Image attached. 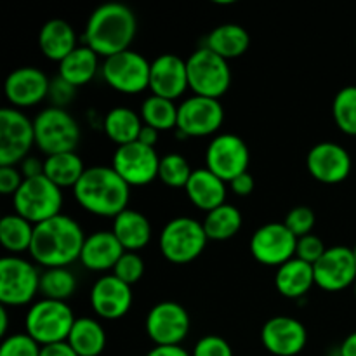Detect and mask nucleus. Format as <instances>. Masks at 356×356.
Masks as SVG:
<instances>
[{
	"label": "nucleus",
	"instance_id": "obj_1",
	"mask_svg": "<svg viewBox=\"0 0 356 356\" xmlns=\"http://www.w3.org/2000/svg\"><path fill=\"white\" fill-rule=\"evenodd\" d=\"M86 235L73 218L59 214L35 225L30 256L37 264L49 268H68L80 261Z\"/></svg>",
	"mask_w": 356,
	"mask_h": 356
},
{
	"label": "nucleus",
	"instance_id": "obj_2",
	"mask_svg": "<svg viewBox=\"0 0 356 356\" xmlns=\"http://www.w3.org/2000/svg\"><path fill=\"white\" fill-rule=\"evenodd\" d=\"M138 33V17L125 3L110 2L96 7L83 31V42L104 59L131 49Z\"/></svg>",
	"mask_w": 356,
	"mask_h": 356
},
{
	"label": "nucleus",
	"instance_id": "obj_3",
	"mask_svg": "<svg viewBox=\"0 0 356 356\" xmlns=\"http://www.w3.org/2000/svg\"><path fill=\"white\" fill-rule=\"evenodd\" d=\"M73 197L80 207L99 218H117L129 209L131 186L115 172L113 167H87L73 188Z\"/></svg>",
	"mask_w": 356,
	"mask_h": 356
},
{
	"label": "nucleus",
	"instance_id": "obj_4",
	"mask_svg": "<svg viewBox=\"0 0 356 356\" xmlns=\"http://www.w3.org/2000/svg\"><path fill=\"white\" fill-rule=\"evenodd\" d=\"M75 320L72 308L66 302L40 299L28 309L24 329L35 343L44 348L49 344L66 343Z\"/></svg>",
	"mask_w": 356,
	"mask_h": 356
},
{
	"label": "nucleus",
	"instance_id": "obj_5",
	"mask_svg": "<svg viewBox=\"0 0 356 356\" xmlns=\"http://www.w3.org/2000/svg\"><path fill=\"white\" fill-rule=\"evenodd\" d=\"M207 242L209 238L202 222L188 216H179L170 219L162 228L159 249L169 263L188 264L202 256Z\"/></svg>",
	"mask_w": 356,
	"mask_h": 356
},
{
	"label": "nucleus",
	"instance_id": "obj_6",
	"mask_svg": "<svg viewBox=\"0 0 356 356\" xmlns=\"http://www.w3.org/2000/svg\"><path fill=\"white\" fill-rule=\"evenodd\" d=\"M35 146L45 156L75 152L80 143V125L63 108L49 106L33 118Z\"/></svg>",
	"mask_w": 356,
	"mask_h": 356
},
{
	"label": "nucleus",
	"instance_id": "obj_7",
	"mask_svg": "<svg viewBox=\"0 0 356 356\" xmlns=\"http://www.w3.org/2000/svg\"><path fill=\"white\" fill-rule=\"evenodd\" d=\"M186 68L188 83L195 96L219 99L232 86L229 63L205 45L188 56Z\"/></svg>",
	"mask_w": 356,
	"mask_h": 356
},
{
	"label": "nucleus",
	"instance_id": "obj_8",
	"mask_svg": "<svg viewBox=\"0 0 356 356\" xmlns=\"http://www.w3.org/2000/svg\"><path fill=\"white\" fill-rule=\"evenodd\" d=\"M13 205L16 214L30 221L31 225H40L47 219L61 214L63 193L45 176L24 179L19 190L14 193Z\"/></svg>",
	"mask_w": 356,
	"mask_h": 356
},
{
	"label": "nucleus",
	"instance_id": "obj_9",
	"mask_svg": "<svg viewBox=\"0 0 356 356\" xmlns=\"http://www.w3.org/2000/svg\"><path fill=\"white\" fill-rule=\"evenodd\" d=\"M40 277L33 263L19 256L0 259V302L3 306H26L40 292Z\"/></svg>",
	"mask_w": 356,
	"mask_h": 356
},
{
	"label": "nucleus",
	"instance_id": "obj_10",
	"mask_svg": "<svg viewBox=\"0 0 356 356\" xmlns=\"http://www.w3.org/2000/svg\"><path fill=\"white\" fill-rule=\"evenodd\" d=\"M149 70L152 61L141 52L127 49L110 56L101 65V75L111 89L122 94H139L149 89Z\"/></svg>",
	"mask_w": 356,
	"mask_h": 356
},
{
	"label": "nucleus",
	"instance_id": "obj_11",
	"mask_svg": "<svg viewBox=\"0 0 356 356\" xmlns=\"http://www.w3.org/2000/svg\"><path fill=\"white\" fill-rule=\"evenodd\" d=\"M35 145L33 120L21 110L6 106L0 110V167H14L30 156Z\"/></svg>",
	"mask_w": 356,
	"mask_h": 356
},
{
	"label": "nucleus",
	"instance_id": "obj_12",
	"mask_svg": "<svg viewBox=\"0 0 356 356\" xmlns=\"http://www.w3.org/2000/svg\"><path fill=\"white\" fill-rule=\"evenodd\" d=\"M190 313L176 301H162L146 315L145 330L155 346H181L190 334Z\"/></svg>",
	"mask_w": 356,
	"mask_h": 356
},
{
	"label": "nucleus",
	"instance_id": "obj_13",
	"mask_svg": "<svg viewBox=\"0 0 356 356\" xmlns=\"http://www.w3.org/2000/svg\"><path fill=\"white\" fill-rule=\"evenodd\" d=\"M249 163V146L240 136L232 132L216 136L205 149V167L225 183H232L240 174L247 172Z\"/></svg>",
	"mask_w": 356,
	"mask_h": 356
},
{
	"label": "nucleus",
	"instance_id": "obj_14",
	"mask_svg": "<svg viewBox=\"0 0 356 356\" xmlns=\"http://www.w3.org/2000/svg\"><path fill=\"white\" fill-rule=\"evenodd\" d=\"M225 108L221 101L191 96L177 106V134L181 138H204L221 129Z\"/></svg>",
	"mask_w": 356,
	"mask_h": 356
},
{
	"label": "nucleus",
	"instance_id": "obj_15",
	"mask_svg": "<svg viewBox=\"0 0 356 356\" xmlns=\"http://www.w3.org/2000/svg\"><path fill=\"white\" fill-rule=\"evenodd\" d=\"M249 247L257 263L280 268L296 257L298 236L284 222H266L254 232Z\"/></svg>",
	"mask_w": 356,
	"mask_h": 356
},
{
	"label": "nucleus",
	"instance_id": "obj_16",
	"mask_svg": "<svg viewBox=\"0 0 356 356\" xmlns=\"http://www.w3.org/2000/svg\"><path fill=\"white\" fill-rule=\"evenodd\" d=\"M111 167L129 186H146L159 177L160 156L155 148L136 141L115 149Z\"/></svg>",
	"mask_w": 356,
	"mask_h": 356
},
{
	"label": "nucleus",
	"instance_id": "obj_17",
	"mask_svg": "<svg viewBox=\"0 0 356 356\" xmlns=\"http://www.w3.org/2000/svg\"><path fill=\"white\" fill-rule=\"evenodd\" d=\"M315 285L325 292H341L356 282V261L353 249L346 245H334L325 250L313 264Z\"/></svg>",
	"mask_w": 356,
	"mask_h": 356
},
{
	"label": "nucleus",
	"instance_id": "obj_18",
	"mask_svg": "<svg viewBox=\"0 0 356 356\" xmlns=\"http://www.w3.org/2000/svg\"><path fill=\"white\" fill-rule=\"evenodd\" d=\"M306 167L313 179L322 184H339L351 174V155L344 146L332 141H322L306 155Z\"/></svg>",
	"mask_w": 356,
	"mask_h": 356
},
{
	"label": "nucleus",
	"instance_id": "obj_19",
	"mask_svg": "<svg viewBox=\"0 0 356 356\" xmlns=\"http://www.w3.org/2000/svg\"><path fill=\"white\" fill-rule=\"evenodd\" d=\"M261 343L273 356H298L308 344V329L292 316H273L261 329Z\"/></svg>",
	"mask_w": 356,
	"mask_h": 356
},
{
	"label": "nucleus",
	"instance_id": "obj_20",
	"mask_svg": "<svg viewBox=\"0 0 356 356\" xmlns=\"http://www.w3.org/2000/svg\"><path fill=\"white\" fill-rule=\"evenodd\" d=\"M132 287L111 275L97 278L90 289V308L99 318L118 320L129 313L132 306Z\"/></svg>",
	"mask_w": 356,
	"mask_h": 356
},
{
	"label": "nucleus",
	"instance_id": "obj_21",
	"mask_svg": "<svg viewBox=\"0 0 356 356\" xmlns=\"http://www.w3.org/2000/svg\"><path fill=\"white\" fill-rule=\"evenodd\" d=\"M51 80L37 66H21L7 75L3 92L13 108H31L49 94Z\"/></svg>",
	"mask_w": 356,
	"mask_h": 356
},
{
	"label": "nucleus",
	"instance_id": "obj_22",
	"mask_svg": "<svg viewBox=\"0 0 356 356\" xmlns=\"http://www.w3.org/2000/svg\"><path fill=\"white\" fill-rule=\"evenodd\" d=\"M186 89H190L186 59L172 52L156 56L149 70V90L153 96L176 101Z\"/></svg>",
	"mask_w": 356,
	"mask_h": 356
},
{
	"label": "nucleus",
	"instance_id": "obj_23",
	"mask_svg": "<svg viewBox=\"0 0 356 356\" xmlns=\"http://www.w3.org/2000/svg\"><path fill=\"white\" fill-rule=\"evenodd\" d=\"M125 249L113 232H94L86 236L80 263L90 271H113Z\"/></svg>",
	"mask_w": 356,
	"mask_h": 356
},
{
	"label": "nucleus",
	"instance_id": "obj_24",
	"mask_svg": "<svg viewBox=\"0 0 356 356\" xmlns=\"http://www.w3.org/2000/svg\"><path fill=\"white\" fill-rule=\"evenodd\" d=\"M184 191H186L188 198L195 207L211 212L226 204L228 188H226L225 181L219 179L207 167H204V169L193 170Z\"/></svg>",
	"mask_w": 356,
	"mask_h": 356
},
{
	"label": "nucleus",
	"instance_id": "obj_25",
	"mask_svg": "<svg viewBox=\"0 0 356 356\" xmlns=\"http://www.w3.org/2000/svg\"><path fill=\"white\" fill-rule=\"evenodd\" d=\"M38 47L45 58L61 63L79 47L75 30L65 19H49L38 31Z\"/></svg>",
	"mask_w": 356,
	"mask_h": 356
},
{
	"label": "nucleus",
	"instance_id": "obj_26",
	"mask_svg": "<svg viewBox=\"0 0 356 356\" xmlns=\"http://www.w3.org/2000/svg\"><path fill=\"white\" fill-rule=\"evenodd\" d=\"M313 285H315L313 264L294 257V259L287 261L280 268H277L275 287H277L278 294H282L284 298L298 301L312 291Z\"/></svg>",
	"mask_w": 356,
	"mask_h": 356
},
{
	"label": "nucleus",
	"instance_id": "obj_27",
	"mask_svg": "<svg viewBox=\"0 0 356 356\" xmlns=\"http://www.w3.org/2000/svg\"><path fill=\"white\" fill-rule=\"evenodd\" d=\"M111 232L127 252H138L145 249L152 240V225L148 218L132 209H125L113 219Z\"/></svg>",
	"mask_w": 356,
	"mask_h": 356
},
{
	"label": "nucleus",
	"instance_id": "obj_28",
	"mask_svg": "<svg viewBox=\"0 0 356 356\" xmlns=\"http://www.w3.org/2000/svg\"><path fill=\"white\" fill-rule=\"evenodd\" d=\"M205 47H209L212 52L229 61V59L240 58L242 54H245L247 49L250 47V35L242 24H219L207 35Z\"/></svg>",
	"mask_w": 356,
	"mask_h": 356
},
{
	"label": "nucleus",
	"instance_id": "obj_29",
	"mask_svg": "<svg viewBox=\"0 0 356 356\" xmlns=\"http://www.w3.org/2000/svg\"><path fill=\"white\" fill-rule=\"evenodd\" d=\"M99 70V56L89 45H79L59 63V76L75 89L86 86Z\"/></svg>",
	"mask_w": 356,
	"mask_h": 356
},
{
	"label": "nucleus",
	"instance_id": "obj_30",
	"mask_svg": "<svg viewBox=\"0 0 356 356\" xmlns=\"http://www.w3.org/2000/svg\"><path fill=\"white\" fill-rule=\"evenodd\" d=\"M143 125L141 115L127 106L111 108L103 120L104 134L118 146L138 141Z\"/></svg>",
	"mask_w": 356,
	"mask_h": 356
},
{
	"label": "nucleus",
	"instance_id": "obj_31",
	"mask_svg": "<svg viewBox=\"0 0 356 356\" xmlns=\"http://www.w3.org/2000/svg\"><path fill=\"white\" fill-rule=\"evenodd\" d=\"M66 343L79 356H99L106 348V332L97 320L80 316L73 323Z\"/></svg>",
	"mask_w": 356,
	"mask_h": 356
},
{
	"label": "nucleus",
	"instance_id": "obj_32",
	"mask_svg": "<svg viewBox=\"0 0 356 356\" xmlns=\"http://www.w3.org/2000/svg\"><path fill=\"white\" fill-rule=\"evenodd\" d=\"M86 169L83 160L75 152L58 153V155L45 156L44 160V176L61 190L63 188H75Z\"/></svg>",
	"mask_w": 356,
	"mask_h": 356
},
{
	"label": "nucleus",
	"instance_id": "obj_33",
	"mask_svg": "<svg viewBox=\"0 0 356 356\" xmlns=\"http://www.w3.org/2000/svg\"><path fill=\"white\" fill-rule=\"evenodd\" d=\"M35 225L21 218L19 214H7L0 219V243L10 256H19L30 252L31 240H33Z\"/></svg>",
	"mask_w": 356,
	"mask_h": 356
},
{
	"label": "nucleus",
	"instance_id": "obj_34",
	"mask_svg": "<svg viewBox=\"0 0 356 356\" xmlns=\"http://www.w3.org/2000/svg\"><path fill=\"white\" fill-rule=\"evenodd\" d=\"M204 229L209 240L225 242L233 238L242 229L243 218L238 209L232 204H222L221 207L207 212L204 219Z\"/></svg>",
	"mask_w": 356,
	"mask_h": 356
},
{
	"label": "nucleus",
	"instance_id": "obj_35",
	"mask_svg": "<svg viewBox=\"0 0 356 356\" xmlns=\"http://www.w3.org/2000/svg\"><path fill=\"white\" fill-rule=\"evenodd\" d=\"M139 115H141L143 124L156 129L159 132L177 127V106L170 99H163L152 94L143 101Z\"/></svg>",
	"mask_w": 356,
	"mask_h": 356
},
{
	"label": "nucleus",
	"instance_id": "obj_36",
	"mask_svg": "<svg viewBox=\"0 0 356 356\" xmlns=\"http://www.w3.org/2000/svg\"><path fill=\"white\" fill-rule=\"evenodd\" d=\"M76 291V278L68 268H49L40 277V292L44 299L63 301L72 298Z\"/></svg>",
	"mask_w": 356,
	"mask_h": 356
},
{
	"label": "nucleus",
	"instance_id": "obj_37",
	"mask_svg": "<svg viewBox=\"0 0 356 356\" xmlns=\"http://www.w3.org/2000/svg\"><path fill=\"white\" fill-rule=\"evenodd\" d=\"M332 117L339 131L356 136V86H346L332 101Z\"/></svg>",
	"mask_w": 356,
	"mask_h": 356
},
{
	"label": "nucleus",
	"instance_id": "obj_38",
	"mask_svg": "<svg viewBox=\"0 0 356 356\" xmlns=\"http://www.w3.org/2000/svg\"><path fill=\"white\" fill-rule=\"evenodd\" d=\"M193 169L179 153H167L160 159L159 179L169 188H186Z\"/></svg>",
	"mask_w": 356,
	"mask_h": 356
},
{
	"label": "nucleus",
	"instance_id": "obj_39",
	"mask_svg": "<svg viewBox=\"0 0 356 356\" xmlns=\"http://www.w3.org/2000/svg\"><path fill=\"white\" fill-rule=\"evenodd\" d=\"M42 346L35 343L26 332L10 334L0 344V356H40Z\"/></svg>",
	"mask_w": 356,
	"mask_h": 356
},
{
	"label": "nucleus",
	"instance_id": "obj_40",
	"mask_svg": "<svg viewBox=\"0 0 356 356\" xmlns=\"http://www.w3.org/2000/svg\"><path fill=\"white\" fill-rule=\"evenodd\" d=\"M113 275L132 287L145 275V261L138 252H127L125 250L120 259H118L117 266L113 268Z\"/></svg>",
	"mask_w": 356,
	"mask_h": 356
},
{
	"label": "nucleus",
	"instance_id": "obj_41",
	"mask_svg": "<svg viewBox=\"0 0 356 356\" xmlns=\"http://www.w3.org/2000/svg\"><path fill=\"white\" fill-rule=\"evenodd\" d=\"M315 222H316V216L313 212L312 207L308 205H298V207L291 209L285 216V221L284 225L294 233L298 238L306 235H312V229L315 228Z\"/></svg>",
	"mask_w": 356,
	"mask_h": 356
},
{
	"label": "nucleus",
	"instance_id": "obj_42",
	"mask_svg": "<svg viewBox=\"0 0 356 356\" xmlns=\"http://www.w3.org/2000/svg\"><path fill=\"white\" fill-rule=\"evenodd\" d=\"M191 356H235L233 355V348L229 346L228 341L225 337L218 336V334H207V336L200 337L193 348Z\"/></svg>",
	"mask_w": 356,
	"mask_h": 356
},
{
	"label": "nucleus",
	"instance_id": "obj_43",
	"mask_svg": "<svg viewBox=\"0 0 356 356\" xmlns=\"http://www.w3.org/2000/svg\"><path fill=\"white\" fill-rule=\"evenodd\" d=\"M327 247L323 245V242L320 240V236L316 235H306L298 238V247H296V257L305 263L315 264L320 257L325 254Z\"/></svg>",
	"mask_w": 356,
	"mask_h": 356
},
{
	"label": "nucleus",
	"instance_id": "obj_44",
	"mask_svg": "<svg viewBox=\"0 0 356 356\" xmlns=\"http://www.w3.org/2000/svg\"><path fill=\"white\" fill-rule=\"evenodd\" d=\"M75 94H76L75 87L70 86V83L66 82V80H63L59 75L51 80V86H49V94H47V97L51 99V106L66 110V106L72 103Z\"/></svg>",
	"mask_w": 356,
	"mask_h": 356
},
{
	"label": "nucleus",
	"instance_id": "obj_45",
	"mask_svg": "<svg viewBox=\"0 0 356 356\" xmlns=\"http://www.w3.org/2000/svg\"><path fill=\"white\" fill-rule=\"evenodd\" d=\"M24 177L16 167H0V193L13 195L19 190Z\"/></svg>",
	"mask_w": 356,
	"mask_h": 356
},
{
	"label": "nucleus",
	"instance_id": "obj_46",
	"mask_svg": "<svg viewBox=\"0 0 356 356\" xmlns=\"http://www.w3.org/2000/svg\"><path fill=\"white\" fill-rule=\"evenodd\" d=\"M229 188H232L233 193L238 195V197H249V195L254 191L252 174H250L249 170L243 174H240L238 177H235V179L229 183Z\"/></svg>",
	"mask_w": 356,
	"mask_h": 356
},
{
	"label": "nucleus",
	"instance_id": "obj_47",
	"mask_svg": "<svg viewBox=\"0 0 356 356\" xmlns=\"http://www.w3.org/2000/svg\"><path fill=\"white\" fill-rule=\"evenodd\" d=\"M21 174H23L24 179H31V177L44 176V162L38 160L37 156H26V159L21 162Z\"/></svg>",
	"mask_w": 356,
	"mask_h": 356
},
{
	"label": "nucleus",
	"instance_id": "obj_48",
	"mask_svg": "<svg viewBox=\"0 0 356 356\" xmlns=\"http://www.w3.org/2000/svg\"><path fill=\"white\" fill-rule=\"evenodd\" d=\"M40 356H79L68 343L49 344L40 350Z\"/></svg>",
	"mask_w": 356,
	"mask_h": 356
},
{
	"label": "nucleus",
	"instance_id": "obj_49",
	"mask_svg": "<svg viewBox=\"0 0 356 356\" xmlns=\"http://www.w3.org/2000/svg\"><path fill=\"white\" fill-rule=\"evenodd\" d=\"M146 356H191L181 346H155L146 353Z\"/></svg>",
	"mask_w": 356,
	"mask_h": 356
},
{
	"label": "nucleus",
	"instance_id": "obj_50",
	"mask_svg": "<svg viewBox=\"0 0 356 356\" xmlns=\"http://www.w3.org/2000/svg\"><path fill=\"white\" fill-rule=\"evenodd\" d=\"M138 141L143 143V145L155 148L156 141H159V131H156V129H153V127H149V125H143L141 132H139Z\"/></svg>",
	"mask_w": 356,
	"mask_h": 356
},
{
	"label": "nucleus",
	"instance_id": "obj_51",
	"mask_svg": "<svg viewBox=\"0 0 356 356\" xmlns=\"http://www.w3.org/2000/svg\"><path fill=\"white\" fill-rule=\"evenodd\" d=\"M339 356H356V330L341 343Z\"/></svg>",
	"mask_w": 356,
	"mask_h": 356
},
{
	"label": "nucleus",
	"instance_id": "obj_52",
	"mask_svg": "<svg viewBox=\"0 0 356 356\" xmlns=\"http://www.w3.org/2000/svg\"><path fill=\"white\" fill-rule=\"evenodd\" d=\"M7 327H9V313L7 306H0V336L7 337Z\"/></svg>",
	"mask_w": 356,
	"mask_h": 356
},
{
	"label": "nucleus",
	"instance_id": "obj_53",
	"mask_svg": "<svg viewBox=\"0 0 356 356\" xmlns=\"http://www.w3.org/2000/svg\"><path fill=\"white\" fill-rule=\"evenodd\" d=\"M353 256H355V261H356V245L353 247Z\"/></svg>",
	"mask_w": 356,
	"mask_h": 356
},
{
	"label": "nucleus",
	"instance_id": "obj_54",
	"mask_svg": "<svg viewBox=\"0 0 356 356\" xmlns=\"http://www.w3.org/2000/svg\"><path fill=\"white\" fill-rule=\"evenodd\" d=\"M353 287H355V298H356V282H355V285H353Z\"/></svg>",
	"mask_w": 356,
	"mask_h": 356
}]
</instances>
